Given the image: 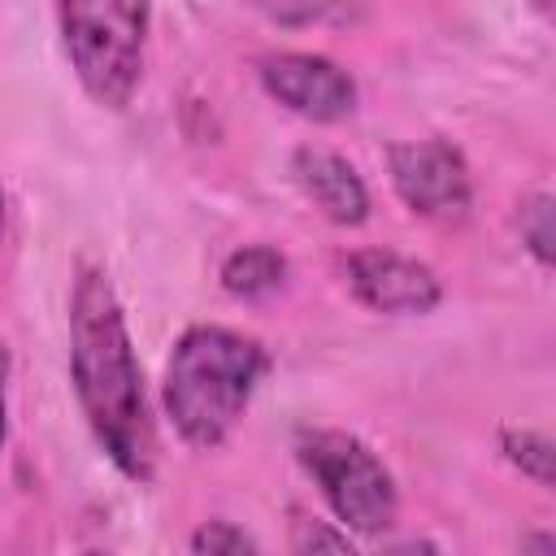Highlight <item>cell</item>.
I'll return each mask as SVG.
<instances>
[{"label": "cell", "mask_w": 556, "mask_h": 556, "mask_svg": "<svg viewBox=\"0 0 556 556\" xmlns=\"http://www.w3.org/2000/svg\"><path fill=\"white\" fill-rule=\"evenodd\" d=\"M500 456L526 478V482H534V486H543V491H552V482H556V443L543 434V430H534V426H504L500 430Z\"/></svg>", "instance_id": "10"}, {"label": "cell", "mask_w": 556, "mask_h": 556, "mask_svg": "<svg viewBox=\"0 0 556 556\" xmlns=\"http://www.w3.org/2000/svg\"><path fill=\"white\" fill-rule=\"evenodd\" d=\"M269 348L222 321H191L165 352L161 413L182 447L217 452L248 417L261 382L269 378Z\"/></svg>", "instance_id": "2"}, {"label": "cell", "mask_w": 556, "mask_h": 556, "mask_svg": "<svg viewBox=\"0 0 556 556\" xmlns=\"http://www.w3.org/2000/svg\"><path fill=\"white\" fill-rule=\"evenodd\" d=\"M248 13L287 26V30H308V26H334L352 17V0H235Z\"/></svg>", "instance_id": "11"}, {"label": "cell", "mask_w": 556, "mask_h": 556, "mask_svg": "<svg viewBox=\"0 0 556 556\" xmlns=\"http://www.w3.org/2000/svg\"><path fill=\"white\" fill-rule=\"evenodd\" d=\"M526 4H530L534 13H547V9H552V0H526Z\"/></svg>", "instance_id": "16"}, {"label": "cell", "mask_w": 556, "mask_h": 556, "mask_svg": "<svg viewBox=\"0 0 556 556\" xmlns=\"http://www.w3.org/2000/svg\"><path fill=\"white\" fill-rule=\"evenodd\" d=\"M517 235L526 256L547 274L556 261V235H552V191H530L517 204Z\"/></svg>", "instance_id": "12"}, {"label": "cell", "mask_w": 556, "mask_h": 556, "mask_svg": "<svg viewBox=\"0 0 556 556\" xmlns=\"http://www.w3.org/2000/svg\"><path fill=\"white\" fill-rule=\"evenodd\" d=\"M291 552L295 556H317V552H356V534H348L334 517H295L291 521Z\"/></svg>", "instance_id": "14"}, {"label": "cell", "mask_w": 556, "mask_h": 556, "mask_svg": "<svg viewBox=\"0 0 556 556\" xmlns=\"http://www.w3.org/2000/svg\"><path fill=\"white\" fill-rule=\"evenodd\" d=\"M387 182L395 200L421 222L456 226L473 208V169L443 135L387 143Z\"/></svg>", "instance_id": "5"}, {"label": "cell", "mask_w": 556, "mask_h": 556, "mask_svg": "<svg viewBox=\"0 0 556 556\" xmlns=\"http://www.w3.org/2000/svg\"><path fill=\"white\" fill-rule=\"evenodd\" d=\"M352 300L378 317H426L443 304V278L395 248H356L343 261Z\"/></svg>", "instance_id": "7"}, {"label": "cell", "mask_w": 556, "mask_h": 556, "mask_svg": "<svg viewBox=\"0 0 556 556\" xmlns=\"http://www.w3.org/2000/svg\"><path fill=\"white\" fill-rule=\"evenodd\" d=\"M65 330H70V391L78 400V413L96 447L126 482L152 486L161 460L156 417L122 295L104 265L83 261L74 269L65 300Z\"/></svg>", "instance_id": "1"}, {"label": "cell", "mask_w": 556, "mask_h": 556, "mask_svg": "<svg viewBox=\"0 0 556 556\" xmlns=\"http://www.w3.org/2000/svg\"><path fill=\"white\" fill-rule=\"evenodd\" d=\"M287 174H291V182L300 187V195H304L330 226L352 230V226H365V222H369V213H374L369 187H365L361 169H356L343 152H334V148H326V143H300V148H291V156H287Z\"/></svg>", "instance_id": "8"}, {"label": "cell", "mask_w": 556, "mask_h": 556, "mask_svg": "<svg viewBox=\"0 0 556 556\" xmlns=\"http://www.w3.org/2000/svg\"><path fill=\"white\" fill-rule=\"evenodd\" d=\"M56 39L83 96L122 113L148 70L152 0H52Z\"/></svg>", "instance_id": "3"}, {"label": "cell", "mask_w": 556, "mask_h": 556, "mask_svg": "<svg viewBox=\"0 0 556 556\" xmlns=\"http://www.w3.org/2000/svg\"><path fill=\"white\" fill-rule=\"evenodd\" d=\"M291 456L317 486L330 517L348 534H356V543L387 539V530H395L400 482L361 434L339 426H295Z\"/></svg>", "instance_id": "4"}, {"label": "cell", "mask_w": 556, "mask_h": 556, "mask_svg": "<svg viewBox=\"0 0 556 556\" xmlns=\"http://www.w3.org/2000/svg\"><path fill=\"white\" fill-rule=\"evenodd\" d=\"M187 552L191 556H256L261 539L230 517H208L187 534Z\"/></svg>", "instance_id": "13"}, {"label": "cell", "mask_w": 556, "mask_h": 556, "mask_svg": "<svg viewBox=\"0 0 556 556\" xmlns=\"http://www.w3.org/2000/svg\"><path fill=\"white\" fill-rule=\"evenodd\" d=\"M0 243H4V191H0Z\"/></svg>", "instance_id": "17"}, {"label": "cell", "mask_w": 556, "mask_h": 556, "mask_svg": "<svg viewBox=\"0 0 556 556\" xmlns=\"http://www.w3.org/2000/svg\"><path fill=\"white\" fill-rule=\"evenodd\" d=\"M9 439V348L0 343V452Z\"/></svg>", "instance_id": "15"}, {"label": "cell", "mask_w": 556, "mask_h": 556, "mask_svg": "<svg viewBox=\"0 0 556 556\" xmlns=\"http://www.w3.org/2000/svg\"><path fill=\"white\" fill-rule=\"evenodd\" d=\"M287 274H291V261H287L282 248H274V243H239V248L226 252V261L217 269V282L235 300H269L274 291L287 287Z\"/></svg>", "instance_id": "9"}, {"label": "cell", "mask_w": 556, "mask_h": 556, "mask_svg": "<svg viewBox=\"0 0 556 556\" xmlns=\"http://www.w3.org/2000/svg\"><path fill=\"white\" fill-rule=\"evenodd\" d=\"M256 83L274 104H282L287 113H295L313 126H339L361 104V87H356L352 70H343L334 56L308 52V48L265 52L256 61Z\"/></svg>", "instance_id": "6"}]
</instances>
